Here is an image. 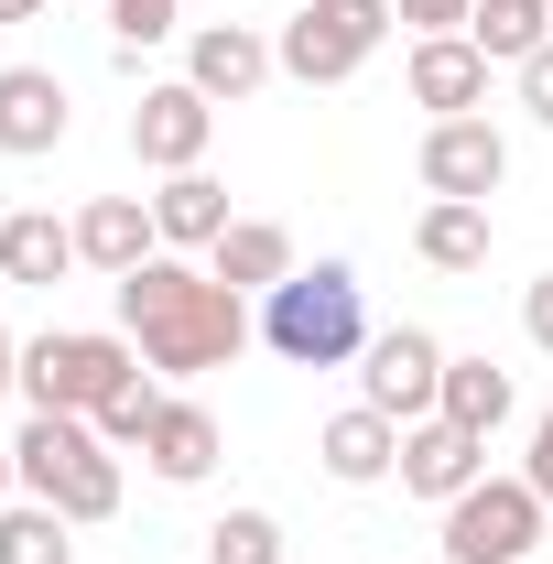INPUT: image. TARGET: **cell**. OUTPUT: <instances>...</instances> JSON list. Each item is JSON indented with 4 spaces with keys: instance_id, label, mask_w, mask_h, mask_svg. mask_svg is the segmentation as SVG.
Wrapping results in <instances>:
<instances>
[{
    "instance_id": "18",
    "label": "cell",
    "mask_w": 553,
    "mask_h": 564,
    "mask_svg": "<svg viewBox=\"0 0 553 564\" xmlns=\"http://www.w3.org/2000/svg\"><path fill=\"white\" fill-rule=\"evenodd\" d=\"M239 217H228V185H217L207 163L196 174H163V196H152V239L163 250H217Z\"/></svg>"
},
{
    "instance_id": "2",
    "label": "cell",
    "mask_w": 553,
    "mask_h": 564,
    "mask_svg": "<svg viewBox=\"0 0 553 564\" xmlns=\"http://www.w3.org/2000/svg\"><path fill=\"white\" fill-rule=\"evenodd\" d=\"M261 348L293 358V369H347V358L369 348V282L347 272V261H315V272H293L261 293Z\"/></svg>"
},
{
    "instance_id": "23",
    "label": "cell",
    "mask_w": 553,
    "mask_h": 564,
    "mask_svg": "<svg viewBox=\"0 0 553 564\" xmlns=\"http://www.w3.org/2000/svg\"><path fill=\"white\" fill-rule=\"evenodd\" d=\"M76 554V521L44 510V499H0V564H66Z\"/></svg>"
},
{
    "instance_id": "26",
    "label": "cell",
    "mask_w": 553,
    "mask_h": 564,
    "mask_svg": "<svg viewBox=\"0 0 553 564\" xmlns=\"http://www.w3.org/2000/svg\"><path fill=\"white\" fill-rule=\"evenodd\" d=\"M152 413H163V391H152V380H131V391L98 413V445H109V456H131L141 434H152Z\"/></svg>"
},
{
    "instance_id": "25",
    "label": "cell",
    "mask_w": 553,
    "mask_h": 564,
    "mask_svg": "<svg viewBox=\"0 0 553 564\" xmlns=\"http://www.w3.org/2000/svg\"><path fill=\"white\" fill-rule=\"evenodd\" d=\"M109 33H120V66H141V44L185 33V0H109Z\"/></svg>"
},
{
    "instance_id": "1",
    "label": "cell",
    "mask_w": 553,
    "mask_h": 564,
    "mask_svg": "<svg viewBox=\"0 0 553 564\" xmlns=\"http://www.w3.org/2000/svg\"><path fill=\"white\" fill-rule=\"evenodd\" d=\"M120 337L163 380H207V369H228V358L250 348V293H228L185 250H152L141 272H120Z\"/></svg>"
},
{
    "instance_id": "11",
    "label": "cell",
    "mask_w": 553,
    "mask_h": 564,
    "mask_svg": "<svg viewBox=\"0 0 553 564\" xmlns=\"http://www.w3.org/2000/svg\"><path fill=\"white\" fill-rule=\"evenodd\" d=\"M261 76H282L272 33H250V22H196V33H185V87H207L217 109H239Z\"/></svg>"
},
{
    "instance_id": "3",
    "label": "cell",
    "mask_w": 553,
    "mask_h": 564,
    "mask_svg": "<svg viewBox=\"0 0 553 564\" xmlns=\"http://www.w3.org/2000/svg\"><path fill=\"white\" fill-rule=\"evenodd\" d=\"M11 467H22V499L66 510L76 532L120 510V456L98 445V423H87V413H33L22 434H11Z\"/></svg>"
},
{
    "instance_id": "4",
    "label": "cell",
    "mask_w": 553,
    "mask_h": 564,
    "mask_svg": "<svg viewBox=\"0 0 553 564\" xmlns=\"http://www.w3.org/2000/svg\"><path fill=\"white\" fill-rule=\"evenodd\" d=\"M131 380H141V348L109 337V326H55V337L22 348V402H33V413H87L98 423Z\"/></svg>"
},
{
    "instance_id": "19",
    "label": "cell",
    "mask_w": 553,
    "mask_h": 564,
    "mask_svg": "<svg viewBox=\"0 0 553 564\" xmlns=\"http://www.w3.org/2000/svg\"><path fill=\"white\" fill-rule=\"evenodd\" d=\"M207 272L228 282V293H272V282H293L304 261H293V228H282V217H239L207 250Z\"/></svg>"
},
{
    "instance_id": "33",
    "label": "cell",
    "mask_w": 553,
    "mask_h": 564,
    "mask_svg": "<svg viewBox=\"0 0 553 564\" xmlns=\"http://www.w3.org/2000/svg\"><path fill=\"white\" fill-rule=\"evenodd\" d=\"M11 489H22V467H11V445H0V499H11Z\"/></svg>"
},
{
    "instance_id": "24",
    "label": "cell",
    "mask_w": 553,
    "mask_h": 564,
    "mask_svg": "<svg viewBox=\"0 0 553 564\" xmlns=\"http://www.w3.org/2000/svg\"><path fill=\"white\" fill-rule=\"evenodd\" d=\"M207 564H282V521L272 510H217L207 521Z\"/></svg>"
},
{
    "instance_id": "8",
    "label": "cell",
    "mask_w": 553,
    "mask_h": 564,
    "mask_svg": "<svg viewBox=\"0 0 553 564\" xmlns=\"http://www.w3.org/2000/svg\"><path fill=\"white\" fill-rule=\"evenodd\" d=\"M207 141H217V98H207V87H185V76L141 87V109H131V152L152 163V174H196V163H207Z\"/></svg>"
},
{
    "instance_id": "5",
    "label": "cell",
    "mask_w": 553,
    "mask_h": 564,
    "mask_svg": "<svg viewBox=\"0 0 553 564\" xmlns=\"http://www.w3.org/2000/svg\"><path fill=\"white\" fill-rule=\"evenodd\" d=\"M391 22H402L391 0H304V11L272 33V55H282L293 87H347V76L391 44Z\"/></svg>"
},
{
    "instance_id": "10",
    "label": "cell",
    "mask_w": 553,
    "mask_h": 564,
    "mask_svg": "<svg viewBox=\"0 0 553 564\" xmlns=\"http://www.w3.org/2000/svg\"><path fill=\"white\" fill-rule=\"evenodd\" d=\"M488 478V434H467V423H402V489L413 499H434V510H445V499H467Z\"/></svg>"
},
{
    "instance_id": "22",
    "label": "cell",
    "mask_w": 553,
    "mask_h": 564,
    "mask_svg": "<svg viewBox=\"0 0 553 564\" xmlns=\"http://www.w3.org/2000/svg\"><path fill=\"white\" fill-rule=\"evenodd\" d=\"M445 423H467V434H499L510 423V369H488V358H445Z\"/></svg>"
},
{
    "instance_id": "30",
    "label": "cell",
    "mask_w": 553,
    "mask_h": 564,
    "mask_svg": "<svg viewBox=\"0 0 553 564\" xmlns=\"http://www.w3.org/2000/svg\"><path fill=\"white\" fill-rule=\"evenodd\" d=\"M521 478H532V489H543V510H553V413L532 423V467H521Z\"/></svg>"
},
{
    "instance_id": "16",
    "label": "cell",
    "mask_w": 553,
    "mask_h": 564,
    "mask_svg": "<svg viewBox=\"0 0 553 564\" xmlns=\"http://www.w3.org/2000/svg\"><path fill=\"white\" fill-rule=\"evenodd\" d=\"M66 272H76V217H55V207H11L0 217V282L55 293Z\"/></svg>"
},
{
    "instance_id": "21",
    "label": "cell",
    "mask_w": 553,
    "mask_h": 564,
    "mask_svg": "<svg viewBox=\"0 0 553 564\" xmlns=\"http://www.w3.org/2000/svg\"><path fill=\"white\" fill-rule=\"evenodd\" d=\"M467 44H478L488 66H532V55L553 44V0H478Z\"/></svg>"
},
{
    "instance_id": "28",
    "label": "cell",
    "mask_w": 553,
    "mask_h": 564,
    "mask_svg": "<svg viewBox=\"0 0 553 564\" xmlns=\"http://www.w3.org/2000/svg\"><path fill=\"white\" fill-rule=\"evenodd\" d=\"M521 109H532V120H543V131H553V44H543V55H532V66H521Z\"/></svg>"
},
{
    "instance_id": "31",
    "label": "cell",
    "mask_w": 553,
    "mask_h": 564,
    "mask_svg": "<svg viewBox=\"0 0 553 564\" xmlns=\"http://www.w3.org/2000/svg\"><path fill=\"white\" fill-rule=\"evenodd\" d=\"M0 391H22V337L0 326Z\"/></svg>"
},
{
    "instance_id": "7",
    "label": "cell",
    "mask_w": 553,
    "mask_h": 564,
    "mask_svg": "<svg viewBox=\"0 0 553 564\" xmlns=\"http://www.w3.org/2000/svg\"><path fill=\"white\" fill-rule=\"evenodd\" d=\"M358 402L391 413V423H434V402H445V337L434 326H380L358 348Z\"/></svg>"
},
{
    "instance_id": "32",
    "label": "cell",
    "mask_w": 553,
    "mask_h": 564,
    "mask_svg": "<svg viewBox=\"0 0 553 564\" xmlns=\"http://www.w3.org/2000/svg\"><path fill=\"white\" fill-rule=\"evenodd\" d=\"M44 11H55V0H0V22H44Z\"/></svg>"
},
{
    "instance_id": "9",
    "label": "cell",
    "mask_w": 553,
    "mask_h": 564,
    "mask_svg": "<svg viewBox=\"0 0 553 564\" xmlns=\"http://www.w3.org/2000/svg\"><path fill=\"white\" fill-rule=\"evenodd\" d=\"M499 185H510V141L488 131V120H434V131H423V196L488 207Z\"/></svg>"
},
{
    "instance_id": "13",
    "label": "cell",
    "mask_w": 553,
    "mask_h": 564,
    "mask_svg": "<svg viewBox=\"0 0 553 564\" xmlns=\"http://www.w3.org/2000/svg\"><path fill=\"white\" fill-rule=\"evenodd\" d=\"M402 76H413V109H434V120H478L488 109V55L467 33H423Z\"/></svg>"
},
{
    "instance_id": "14",
    "label": "cell",
    "mask_w": 553,
    "mask_h": 564,
    "mask_svg": "<svg viewBox=\"0 0 553 564\" xmlns=\"http://www.w3.org/2000/svg\"><path fill=\"white\" fill-rule=\"evenodd\" d=\"M315 456H326L337 489H380V478H402V423L369 413V402H347V413L315 434Z\"/></svg>"
},
{
    "instance_id": "29",
    "label": "cell",
    "mask_w": 553,
    "mask_h": 564,
    "mask_svg": "<svg viewBox=\"0 0 553 564\" xmlns=\"http://www.w3.org/2000/svg\"><path fill=\"white\" fill-rule=\"evenodd\" d=\"M521 326H532V348H543V358H553V272H543V282H532V293H521Z\"/></svg>"
},
{
    "instance_id": "12",
    "label": "cell",
    "mask_w": 553,
    "mask_h": 564,
    "mask_svg": "<svg viewBox=\"0 0 553 564\" xmlns=\"http://www.w3.org/2000/svg\"><path fill=\"white\" fill-rule=\"evenodd\" d=\"M66 131H76V109H66V76H55V66H0V152L44 163V152H55Z\"/></svg>"
},
{
    "instance_id": "15",
    "label": "cell",
    "mask_w": 553,
    "mask_h": 564,
    "mask_svg": "<svg viewBox=\"0 0 553 564\" xmlns=\"http://www.w3.org/2000/svg\"><path fill=\"white\" fill-rule=\"evenodd\" d=\"M152 250H163V239H152V196H87V207H76V261H87V272H141V261H152Z\"/></svg>"
},
{
    "instance_id": "17",
    "label": "cell",
    "mask_w": 553,
    "mask_h": 564,
    "mask_svg": "<svg viewBox=\"0 0 553 564\" xmlns=\"http://www.w3.org/2000/svg\"><path fill=\"white\" fill-rule=\"evenodd\" d=\"M217 445H228L217 413H207V402H174V391H163V413H152V434H141V456H152L163 489H196V478L217 467Z\"/></svg>"
},
{
    "instance_id": "6",
    "label": "cell",
    "mask_w": 553,
    "mask_h": 564,
    "mask_svg": "<svg viewBox=\"0 0 553 564\" xmlns=\"http://www.w3.org/2000/svg\"><path fill=\"white\" fill-rule=\"evenodd\" d=\"M543 543V489L532 478H478L467 499H445V564H532Z\"/></svg>"
},
{
    "instance_id": "27",
    "label": "cell",
    "mask_w": 553,
    "mask_h": 564,
    "mask_svg": "<svg viewBox=\"0 0 553 564\" xmlns=\"http://www.w3.org/2000/svg\"><path fill=\"white\" fill-rule=\"evenodd\" d=\"M391 11H402L413 33H467V22H478V0H391Z\"/></svg>"
},
{
    "instance_id": "20",
    "label": "cell",
    "mask_w": 553,
    "mask_h": 564,
    "mask_svg": "<svg viewBox=\"0 0 553 564\" xmlns=\"http://www.w3.org/2000/svg\"><path fill=\"white\" fill-rule=\"evenodd\" d=\"M488 207H467V196H434V207L413 217V250L434 261V272H488Z\"/></svg>"
}]
</instances>
